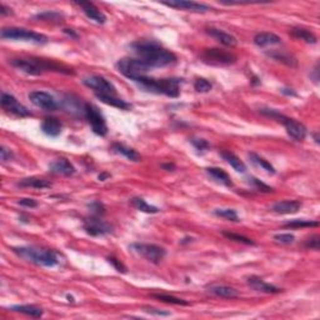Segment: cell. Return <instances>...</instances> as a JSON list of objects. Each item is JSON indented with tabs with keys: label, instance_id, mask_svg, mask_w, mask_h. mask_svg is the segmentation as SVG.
<instances>
[{
	"label": "cell",
	"instance_id": "obj_1",
	"mask_svg": "<svg viewBox=\"0 0 320 320\" xmlns=\"http://www.w3.org/2000/svg\"><path fill=\"white\" fill-rule=\"evenodd\" d=\"M132 49L139 59L143 60L150 68H163L166 65L174 64L177 62V55L168 49L163 48L158 43L152 40H141L133 43Z\"/></svg>",
	"mask_w": 320,
	"mask_h": 320
},
{
	"label": "cell",
	"instance_id": "obj_2",
	"mask_svg": "<svg viewBox=\"0 0 320 320\" xmlns=\"http://www.w3.org/2000/svg\"><path fill=\"white\" fill-rule=\"evenodd\" d=\"M10 64L14 68H17L18 70L23 71V73L28 74V75H42L45 71H56V73H64V74H74L70 68L65 67L63 64H58L54 60H45V59H38V58H30V59H23V58H18V59H11Z\"/></svg>",
	"mask_w": 320,
	"mask_h": 320
},
{
	"label": "cell",
	"instance_id": "obj_3",
	"mask_svg": "<svg viewBox=\"0 0 320 320\" xmlns=\"http://www.w3.org/2000/svg\"><path fill=\"white\" fill-rule=\"evenodd\" d=\"M13 251L19 258L24 259L25 261L34 265H38V267L53 268L59 263L56 253L50 249L38 247H18L13 248Z\"/></svg>",
	"mask_w": 320,
	"mask_h": 320
},
{
	"label": "cell",
	"instance_id": "obj_4",
	"mask_svg": "<svg viewBox=\"0 0 320 320\" xmlns=\"http://www.w3.org/2000/svg\"><path fill=\"white\" fill-rule=\"evenodd\" d=\"M135 83L140 84L148 91L157 94H164L170 98H178L180 94V83L182 79L168 78V79H153L148 76H140L135 80Z\"/></svg>",
	"mask_w": 320,
	"mask_h": 320
},
{
	"label": "cell",
	"instance_id": "obj_5",
	"mask_svg": "<svg viewBox=\"0 0 320 320\" xmlns=\"http://www.w3.org/2000/svg\"><path fill=\"white\" fill-rule=\"evenodd\" d=\"M264 115L275 119V120H278L279 123L283 124L284 127H285V130H287L288 134H289L294 140L303 141L304 139L306 138L308 130H306L305 125H304L303 123H300V121L295 120V119H292V118H288V116L283 115V114H280V113L276 112V110L274 109L273 110L265 109Z\"/></svg>",
	"mask_w": 320,
	"mask_h": 320
},
{
	"label": "cell",
	"instance_id": "obj_6",
	"mask_svg": "<svg viewBox=\"0 0 320 320\" xmlns=\"http://www.w3.org/2000/svg\"><path fill=\"white\" fill-rule=\"evenodd\" d=\"M118 70L123 74L124 76L129 78L130 80L135 82L140 76H145V74L152 69L149 65H146L141 59H132V58H124L119 60L116 64Z\"/></svg>",
	"mask_w": 320,
	"mask_h": 320
},
{
	"label": "cell",
	"instance_id": "obj_7",
	"mask_svg": "<svg viewBox=\"0 0 320 320\" xmlns=\"http://www.w3.org/2000/svg\"><path fill=\"white\" fill-rule=\"evenodd\" d=\"M0 35L3 39L8 40H23V42L35 43V44H46L48 43V38L45 35L24 28H4Z\"/></svg>",
	"mask_w": 320,
	"mask_h": 320
},
{
	"label": "cell",
	"instance_id": "obj_8",
	"mask_svg": "<svg viewBox=\"0 0 320 320\" xmlns=\"http://www.w3.org/2000/svg\"><path fill=\"white\" fill-rule=\"evenodd\" d=\"M135 253H138L146 260L153 263V264H159L165 256L166 251L163 247H159L157 244H146V243H134L130 245Z\"/></svg>",
	"mask_w": 320,
	"mask_h": 320
},
{
	"label": "cell",
	"instance_id": "obj_9",
	"mask_svg": "<svg viewBox=\"0 0 320 320\" xmlns=\"http://www.w3.org/2000/svg\"><path fill=\"white\" fill-rule=\"evenodd\" d=\"M84 116L96 135L105 137V135L108 134V127L107 123H105L104 116L101 115L100 110H99L95 105L87 103V104H85Z\"/></svg>",
	"mask_w": 320,
	"mask_h": 320
},
{
	"label": "cell",
	"instance_id": "obj_10",
	"mask_svg": "<svg viewBox=\"0 0 320 320\" xmlns=\"http://www.w3.org/2000/svg\"><path fill=\"white\" fill-rule=\"evenodd\" d=\"M202 60L211 65H230L236 62V56L222 49H205L202 54Z\"/></svg>",
	"mask_w": 320,
	"mask_h": 320
},
{
	"label": "cell",
	"instance_id": "obj_11",
	"mask_svg": "<svg viewBox=\"0 0 320 320\" xmlns=\"http://www.w3.org/2000/svg\"><path fill=\"white\" fill-rule=\"evenodd\" d=\"M83 84L95 91V94H104V95H115L116 89L112 83L100 75H90L83 79Z\"/></svg>",
	"mask_w": 320,
	"mask_h": 320
},
{
	"label": "cell",
	"instance_id": "obj_12",
	"mask_svg": "<svg viewBox=\"0 0 320 320\" xmlns=\"http://www.w3.org/2000/svg\"><path fill=\"white\" fill-rule=\"evenodd\" d=\"M83 228H84L85 233L91 236H104L112 233V225L95 215L87 218L84 220Z\"/></svg>",
	"mask_w": 320,
	"mask_h": 320
},
{
	"label": "cell",
	"instance_id": "obj_13",
	"mask_svg": "<svg viewBox=\"0 0 320 320\" xmlns=\"http://www.w3.org/2000/svg\"><path fill=\"white\" fill-rule=\"evenodd\" d=\"M0 103H1V108H3L4 110H6L8 113H10V114H13V115L20 116V118L31 116L30 110H28V108H25L23 104H20L19 101L17 100V98L11 95V94H8V93L1 94Z\"/></svg>",
	"mask_w": 320,
	"mask_h": 320
},
{
	"label": "cell",
	"instance_id": "obj_14",
	"mask_svg": "<svg viewBox=\"0 0 320 320\" xmlns=\"http://www.w3.org/2000/svg\"><path fill=\"white\" fill-rule=\"evenodd\" d=\"M29 100L45 112H54L58 108L55 99L46 91H31L29 93Z\"/></svg>",
	"mask_w": 320,
	"mask_h": 320
},
{
	"label": "cell",
	"instance_id": "obj_15",
	"mask_svg": "<svg viewBox=\"0 0 320 320\" xmlns=\"http://www.w3.org/2000/svg\"><path fill=\"white\" fill-rule=\"evenodd\" d=\"M163 5L170 6L180 10L191 11V13H206L209 10H213V8L206 4L197 3V1H186V0H170V1H163Z\"/></svg>",
	"mask_w": 320,
	"mask_h": 320
},
{
	"label": "cell",
	"instance_id": "obj_16",
	"mask_svg": "<svg viewBox=\"0 0 320 320\" xmlns=\"http://www.w3.org/2000/svg\"><path fill=\"white\" fill-rule=\"evenodd\" d=\"M75 4L79 6V8L82 9L83 13L87 15L88 19L93 20V22H95L96 24H104V23L107 22V17H105V14L95 5V4L90 3V1H76Z\"/></svg>",
	"mask_w": 320,
	"mask_h": 320
},
{
	"label": "cell",
	"instance_id": "obj_17",
	"mask_svg": "<svg viewBox=\"0 0 320 320\" xmlns=\"http://www.w3.org/2000/svg\"><path fill=\"white\" fill-rule=\"evenodd\" d=\"M49 171L51 174L56 175H64V177H70V175L75 174V166L65 158H59V159L54 160L53 163L49 165Z\"/></svg>",
	"mask_w": 320,
	"mask_h": 320
},
{
	"label": "cell",
	"instance_id": "obj_18",
	"mask_svg": "<svg viewBox=\"0 0 320 320\" xmlns=\"http://www.w3.org/2000/svg\"><path fill=\"white\" fill-rule=\"evenodd\" d=\"M301 203L299 200H281L273 205L272 210L276 214L288 215V214H295L300 210Z\"/></svg>",
	"mask_w": 320,
	"mask_h": 320
},
{
	"label": "cell",
	"instance_id": "obj_19",
	"mask_svg": "<svg viewBox=\"0 0 320 320\" xmlns=\"http://www.w3.org/2000/svg\"><path fill=\"white\" fill-rule=\"evenodd\" d=\"M206 34L210 35L211 38H214L215 40L223 44L224 46H228V48H234L238 44V40H236L235 37L230 35L229 33H225V31L220 30V29H215V28H209L206 29Z\"/></svg>",
	"mask_w": 320,
	"mask_h": 320
},
{
	"label": "cell",
	"instance_id": "obj_20",
	"mask_svg": "<svg viewBox=\"0 0 320 320\" xmlns=\"http://www.w3.org/2000/svg\"><path fill=\"white\" fill-rule=\"evenodd\" d=\"M247 281L250 287L253 288L254 290H256V292L267 293V294H278V293L281 292L280 288L274 287V285H272V284L265 283V281L261 278H259V276H255V275L249 276Z\"/></svg>",
	"mask_w": 320,
	"mask_h": 320
},
{
	"label": "cell",
	"instance_id": "obj_21",
	"mask_svg": "<svg viewBox=\"0 0 320 320\" xmlns=\"http://www.w3.org/2000/svg\"><path fill=\"white\" fill-rule=\"evenodd\" d=\"M281 43V39L279 35L274 33H258L254 37V44L259 48H265V46H273V45H278Z\"/></svg>",
	"mask_w": 320,
	"mask_h": 320
},
{
	"label": "cell",
	"instance_id": "obj_22",
	"mask_svg": "<svg viewBox=\"0 0 320 320\" xmlns=\"http://www.w3.org/2000/svg\"><path fill=\"white\" fill-rule=\"evenodd\" d=\"M40 128H42V132L44 133V134L55 138V137H59V135L62 134L63 125L62 123H60V120H58L56 118H45L44 120H43Z\"/></svg>",
	"mask_w": 320,
	"mask_h": 320
},
{
	"label": "cell",
	"instance_id": "obj_23",
	"mask_svg": "<svg viewBox=\"0 0 320 320\" xmlns=\"http://www.w3.org/2000/svg\"><path fill=\"white\" fill-rule=\"evenodd\" d=\"M208 293L215 295V297H219V298H225V299H234L238 298L239 293L238 290L234 289L231 287H228V285H209Z\"/></svg>",
	"mask_w": 320,
	"mask_h": 320
},
{
	"label": "cell",
	"instance_id": "obj_24",
	"mask_svg": "<svg viewBox=\"0 0 320 320\" xmlns=\"http://www.w3.org/2000/svg\"><path fill=\"white\" fill-rule=\"evenodd\" d=\"M18 186H22V188H33V189H46V188H50L51 183L49 182V180L31 177L20 180V182L18 183Z\"/></svg>",
	"mask_w": 320,
	"mask_h": 320
},
{
	"label": "cell",
	"instance_id": "obj_25",
	"mask_svg": "<svg viewBox=\"0 0 320 320\" xmlns=\"http://www.w3.org/2000/svg\"><path fill=\"white\" fill-rule=\"evenodd\" d=\"M95 95L99 100L103 101V103H105V104L119 108L120 110L132 109V105H130L129 103H127V101L123 100V99L116 98L115 95H104V94H95Z\"/></svg>",
	"mask_w": 320,
	"mask_h": 320
},
{
	"label": "cell",
	"instance_id": "obj_26",
	"mask_svg": "<svg viewBox=\"0 0 320 320\" xmlns=\"http://www.w3.org/2000/svg\"><path fill=\"white\" fill-rule=\"evenodd\" d=\"M63 108L70 114H78V115H84L85 104L82 105L79 99L73 98V96H68L63 101Z\"/></svg>",
	"mask_w": 320,
	"mask_h": 320
},
{
	"label": "cell",
	"instance_id": "obj_27",
	"mask_svg": "<svg viewBox=\"0 0 320 320\" xmlns=\"http://www.w3.org/2000/svg\"><path fill=\"white\" fill-rule=\"evenodd\" d=\"M220 155H222L223 159H224L225 161H227V163L234 169V170H236L238 173H245V170H247V166H245V164L243 163L242 160L239 159V158L236 157L234 153L224 150V152L220 153Z\"/></svg>",
	"mask_w": 320,
	"mask_h": 320
},
{
	"label": "cell",
	"instance_id": "obj_28",
	"mask_svg": "<svg viewBox=\"0 0 320 320\" xmlns=\"http://www.w3.org/2000/svg\"><path fill=\"white\" fill-rule=\"evenodd\" d=\"M113 150L118 153V154L125 157L128 160H132V161H140L141 160L140 154L137 150H134L133 148H128V146L123 145V144L115 143L113 145Z\"/></svg>",
	"mask_w": 320,
	"mask_h": 320
},
{
	"label": "cell",
	"instance_id": "obj_29",
	"mask_svg": "<svg viewBox=\"0 0 320 320\" xmlns=\"http://www.w3.org/2000/svg\"><path fill=\"white\" fill-rule=\"evenodd\" d=\"M206 173L213 178L214 180H216L218 183L223 184L225 186H233V182H231L230 177L225 173L223 169L220 168H206Z\"/></svg>",
	"mask_w": 320,
	"mask_h": 320
},
{
	"label": "cell",
	"instance_id": "obj_30",
	"mask_svg": "<svg viewBox=\"0 0 320 320\" xmlns=\"http://www.w3.org/2000/svg\"><path fill=\"white\" fill-rule=\"evenodd\" d=\"M10 310L15 313H20V314H25L31 318H42L43 314H44L43 309L35 305H13Z\"/></svg>",
	"mask_w": 320,
	"mask_h": 320
},
{
	"label": "cell",
	"instance_id": "obj_31",
	"mask_svg": "<svg viewBox=\"0 0 320 320\" xmlns=\"http://www.w3.org/2000/svg\"><path fill=\"white\" fill-rule=\"evenodd\" d=\"M290 34H292L294 38H297V39L304 40V42L308 43V44H317L318 42V38L315 37V34L312 33L310 30H308V29L293 28L292 30H290Z\"/></svg>",
	"mask_w": 320,
	"mask_h": 320
},
{
	"label": "cell",
	"instance_id": "obj_32",
	"mask_svg": "<svg viewBox=\"0 0 320 320\" xmlns=\"http://www.w3.org/2000/svg\"><path fill=\"white\" fill-rule=\"evenodd\" d=\"M132 205L134 208H137L138 210L143 211V213H148V214H157L159 211V208L154 206V205H150L143 199V198H133L132 200Z\"/></svg>",
	"mask_w": 320,
	"mask_h": 320
},
{
	"label": "cell",
	"instance_id": "obj_33",
	"mask_svg": "<svg viewBox=\"0 0 320 320\" xmlns=\"http://www.w3.org/2000/svg\"><path fill=\"white\" fill-rule=\"evenodd\" d=\"M249 158L254 164H256L258 166H260V168L264 169L267 173H269V174H275V168H274V166H273L272 164L268 161V160H265L264 158L259 157V155L255 154V153H250Z\"/></svg>",
	"mask_w": 320,
	"mask_h": 320
},
{
	"label": "cell",
	"instance_id": "obj_34",
	"mask_svg": "<svg viewBox=\"0 0 320 320\" xmlns=\"http://www.w3.org/2000/svg\"><path fill=\"white\" fill-rule=\"evenodd\" d=\"M268 55H269L270 58H273V59L284 63V64L288 65V67H297V64H298V62H297L294 56H292L288 53H279L278 51V53H269Z\"/></svg>",
	"mask_w": 320,
	"mask_h": 320
},
{
	"label": "cell",
	"instance_id": "obj_35",
	"mask_svg": "<svg viewBox=\"0 0 320 320\" xmlns=\"http://www.w3.org/2000/svg\"><path fill=\"white\" fill-rule=\"evenodd\" d=\"M153 298L158 299L160 301H164V303L169 304H175V305H189V301L184 300V299L177 298V297H173V295L168 294H153Z\"/></svg>",
	"mask_w": 320,
	"mask_h": 320
},
{
	"label": "cell",
	"instance_id": "obj_36",
	"mask_svg": "<svg viewBox=\"0 0 320 320\" xmlns=\"http://www.w3.org/2000/svg\"><path fill=\"white\" fill-rule=\"evenodd\" d=\"M319 227V223L313 222V220H304V219H295L292 222H288L287 224H284V228H317Z\"/></svg>",
	"mask_w": 320,
	"mask_h": 320
},
{
	"label": "cell",
	"instance_id": "obj_37",
	"mask_svg": "<svg viewBox=\"0 0 320 320\" xmlns=\"http://www.w3.org/2000/svg\"><path fill=\"white\" fill-rule=\"evenodd\" d=\"M214 214H215L216 216H220V218H224V219L229 220V222H239L238 213H236L234 209H215Z\"/></svg>",
	"mask_w": 320,
	"mask_h": 320
},
{
	"label": "cell",
	"instance_id": "obj_38",
	"mask_svg": "<svg viewBox=\"0 0 320 320\" xmlns=\"http://www.w3.org/2000/svg\"><path fill=\"white\" fill-rule=\"evenodd\" d=\"M35 18L40 20H45V22H55V23H59L63 20V15L60 14V13H58V11H44V13L38 14Z\"/></svg>",
	"mask_w": 320,
	"mask_h": 320
},
{
	"label": "cell",
	"instance_id": "obj_39",
	"mask_svg": "<svg viewBox=\"0 0 320 320\" xmlns=\"http://www.w3.org/2000/svg\"><path fill=\"white\" fill-rule=\"evenodd\" d=\"M223 235H224L225 238L230 239V240H234V242L242 243V244L255 245V242H253L251 239L247 238V236L244 235H239V234H235V233H229V231H223Z\"/></svg>",
	"mask_w": 320,
	"mask_h": 320
},
{
	"label": "cell",
	"instance_id": "obj_40",
	"mask_svg": "<svg viewBox=\"0 0 320 320\" xmlns=\"http://www.w3.org/2000/svg\"><path fill=\"white\" fill-rule=\"evenodd\" d=\"M194 88L199 93H208L211 90V83L204 78H198L194 83Z\"/></svg>",
	"mask_w": 320,
	"mask_h": 320
},
{
	"label": "cell",
	"instance_id": "obj_41",
	"mask_svg": "<svg viewBox=\"0 0 320 320\" xmlns=\"http://www.w3.org/2000/svg\"><path fill=\"white\" fill-rule=\"evenodd\" d=\"M88 206H89L90 211H91V213H93L95 216H101V215H104V214L107 213V209H105L104 204H103V203H100V202L90 203Z\"/></svg>",
	"mask_w": 320,
	"mask_h": 320
},
{
	"label": "cell",
	"instance_id": "obj_42",
	"mask_svg": "<svg viewBox=\"0 0 320 320\" xmlns=\"http://www.w3.org/2000/svg\"><path fill=\"white\" fill-rule=\"evenodd\" d=\"M274 240H275L276 243H280V244L288 245L295 242V236L290 233L276 234V235H274Z\"/></svg>",
	"mask_w": 320,
	"mask_h": 320
},
{
	"label": "cell",
	"instance_id": "obj_43",
	"mask_svg": "<svg viewBox=\"0 0 320 320\" xmlns=\"http://www.w3.org/2000/svg\"><path fill=\"white\" fill-rule=\"evenodd\" d=\"M319 243H320L319 235H312L310 238H308V240H305L304 247H305L306 249L319 250Z\"/></svg>",
	"mask_w": 320,
	"mask_h": 320
},
{
	"label": "cell",
	"instance_id": "obj_44",
	"mask_svg": "<svg viewBox=\"0 0 320 320\" xmlns=\"http://www.w3.org/2000/svg\"><path fill=\"white\" fill-rule=\"evenodd\" d=\"M249 183H251L253 185H255V188H258L260 191H264V193H270V191H273V188L265 185L264 183H261L260 180L256 179V178H249Z\"/></svg>",
	"mask_w": 320,
	"mask_h": 320
},
{
	"label": "cell",
	"instance_id": "obj_45",
	"mask_svg": "<svg viewBox=\"0 0 320 320\" xmlns=\"http://www.w3.org/2000/svg\"><path fill=\"white\" fill-rule=\"evenodd\" d=\"M191 144L195 146V149L199 150V152H204L205 149L209 148V143L204 139H191Z\"/></svg>",
	"mask_w": 320,
	"mask_h": 320
},
{
	"label": "cell",
	"instance_id": "obj_46",
	"mask_svg": "<svg viewBox=\"0 0 320 320\" xmlns=\"http://www.w3.org/2000/svg\"><path fill=\"white\" fill-rule=\"evenodd\" d=\"M108 261H109L110 264H113V267L115 268L118 272H121V273L127 272V268L124 267L123 263H121L120 260H118V259L113 258V256H109V258H108Z\"/></svg>",
	"mask_w": 320,
	"mask_h": 320
},
{
	"label": "cell",
	"instance_id": "obj_47",
	"mask_svg": "<svg viewBox=\"0 0 320 320\" xmlns=\"http://www.w3.org/2000/svg\"><path fill=\"white\" fill-rule=\"evenodd\" d=\"M0 153H1V160L3 161H9L14 158V154L11 152L10 149L5 148V146H1V149H0Z\"/></svg>",
	"mask_w": 320,
	"mask_h": 320
},
{
	"label": "cell",
	"instance_id": "obj_48",
	"mask_svg": "<svg viewBox=\"0 0 320 320\" xmlns=\"http://www.w3.org/2000/svg\"><path fill=\"white\" fill-rule=\"evenodd\" d=\"M20 205H23V206H26V208H37L38 206V203L35 202L34 199H30V198H24V199H20L19 202Z\"/></svg>",
	"mask_w": 320,
	"mask_h": 320
},
{
	"label": "cell",
	"instance_id": "obj_49",
	"mask_svg": "<svg viewBox=\"0 0 320 320\" xmlns=\"http://www.w3.org/2000/svg\"><path fill=\"white\" fill-rule=\"evenodd\" d=\"M144 310H145L146 313H150V314L158 315V317H168V315H170L169 313L161 312V310L155 309V308H149V306H145V308H144Z\"/></svg>",
	"mask_w": 320,
	"mask_h": 320
},
{
	"label": "cell",
	"instance_id": "obj_50",
	"mask_svg": "<svg viewBox=\"0 0 320 320\" xmlns=\"http://www.w3.org/2000/svg\"><path fill=\"white\" fill-rule=\"evenodd\" d=\"M0 14L3 15V17H5V15L13 14V11H11L10 8H8L6 5L1 4V5H0Z\"/></svg>",
	"mask_w": 320,
	"mask_h": 320
},
{
	"label": "cell",
	"instance_id": "obj_51",
	"mask_svg": "<svg viewBox=\"0 0 320 320\" xmlns=\"http://www.w3.org/2000/svg\"><path fill=\"white\" fill-rule=\"evenodd\" d=\"M64 31L65 34H67V35H69V37L70 38H74V39H78V34L76 33H74V30L73 29H64Z\"/></svg>",
	"mask_w": 320,
	"mask_h": 320
},
{
	"label": "cell",
	"instance_id": "obj_52",
	"mask_svg": "<svg viewBox=\"0 0 320 320\" xmlns=\"http://www.w3.org/2000/svg\"><path fill=\"white\" fill-rule=\"evenodd\" d=\"M281 93L285 94V95L297 96V93H295V91L293 89H281Z\"/></svg>",
	"mask_w": 320,
	"mask_h": 320
},
{
	"label": "cell",
	"instance_id": "obj_53",
	"mask_svg": "<svg viewBox=\"0 0 320 320\" xmlns=\"http://www.w3.org/2000/svg\"><path fill=\"white\" fill-rule=\"evenodd\" d=\"M161 166H163L164 169H166V170H168V171H171V170H173V169L175 168L174 164H163V165H161Z\"/></svg>",
	"mask_w": 320,
	"mask_h": 320
},
{
	"label": "cell",
	"instance_id": "obj_54",
	"mask_svg": "<svg viewBox=\"0 0 320 320\" xmlns=\"http://www.w3.org/2000/svg\"><path fill=\"white\" fill-rule=\"evenodd\" d=\"M110 175L109 174H107V173H104V174H100L99 175V180H101V182H104L105 179H107V178H109Z\"/></svg>",
	"mask_w": 320,
	"mask_h": 320
}]
</instances>
